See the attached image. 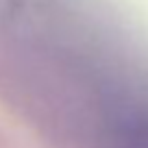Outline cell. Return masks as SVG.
Wrapping results in <instances>:
<instances>
[{"mask_svg": "<svg viewBox=\"0 0 148 148\" xmlns=\"http://www.w3.org/2000/svg\"><path fill=\"white\" fill-rule=\"evenodd\" d=\"M118 148H148V120H135L118 129Z\"/></svg>", "mask_w": 148, "mask_h": 148, "instance_id": "cell-1", "label": "cell"}]
</instances>
